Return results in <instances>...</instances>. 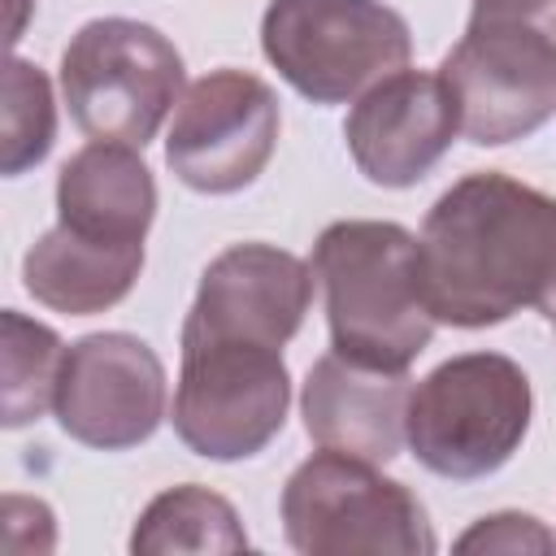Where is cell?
<instances>
[{
  "mask_svg": "<svg viewBox=\"0 0 556 556\" xmlns=\"http://www.w3.org/2000/svg\"><path fill=\"white\" fill-rule=\"evenodd\" d=\"M56 139V104L52 83L39 65L13 56L4 65V109H0V169L9 178L26 174L52 152Z\"/></svg>",
  "mask_w": 556,
  "mask_h": 556,
  "instance_id": "ac0fdd59",
  "label": "cell"
},
{
  "mask_svg": "<svg viewBox=\"0 0 556 556\" xmlns=\"http://www.w3.org/2000/svg\"><path fill=\"white\" fill-rule=\"evenodd\" d=\"M456 552H556V534L530 513H491L456 539Z\"/></svg>",
  "mask_w": 556,
  "mask_h": 556,
  "instance_id": "d6986e66",
  "label": "cell"
},
{
  "mask_svg": "<svg viewBox=\"0 0 556 556\" xmlns=\"http://www.w3.org/2000/svg\"><path fill=\"white\" fill-rule=\"evenodd\" d=\"M152 217H156V182L139 148L117 139H91L61 165L56 174L61 226L109 243H143Z\"/></svg>",
  "mask_w": 556,
  "mask_h": 556,
  "instance_id": "5bb4252c",
  "label": "cell"
},
{
  "mask_svg": "<svg viewBox=\"0 0 556 556\" xmlns=\"http://www.w3.org/2000/svg\"><path fill=\"white\" fill-rule=\"evenodd\" d=\"M278 96L248 70H213L195 78L174 113L165 165L200 195L252 187L278 148Z\"/></svg>",
  "mask_w": 556,
  "mask_h": 556,
  "instance_id": "9c48e42d",
  "label": "cell"
},
{
  "mask_svg": "<svg viewBox=\"0 0 556 556\" xmlns=\"http://www.w3.org/2000/svg\"><path fill=\"white\" fill-rule=\"evenodd\" d=\"M65 343L56 339L52 326L4 308L0 313V421L9 430L39 421L52 404H56V382H61V365H65Z\"/></svg>",
  "mask_w": 556,
  "mask_h": 556,
  "instance_id": "e0dca14e",
  "label": "cell"
},
{
  "mask_svg": "<svg viewBox=\"0 0 556 556\" xmlns=\"http://www.w3.org/2000/svg\"><path fill=\"white\" fill-rule=\"evenodd\" d=\"M61 96L83 135L143 148L182 100V56L148 22L96 17L61 52Z\"/></svg>",
  "mask_w": 556,
  "mask_h": 556,
  "instance_id": "52a82bcc",
  "label": "cell"
},
{
  "mask_svg": "<svg viewBox=\"0 0 556 556\" xmlns=\"http://www.w3.org/2000/svg\"><path fill=\"white\" fill-rule=\"evenodd\" d=\"M543 317H547V321H552V326H556V300H552V304H547V308H543Z\"/></svg>",
  "mask_w": 556,
  "mask_h": 556,
  "instance_id": "44dd1931",
  "label": "cell"
},
{
  "mask_svg": "<svg viewBox=\"0 0 556 556\" xmlns=\"http://www.w3.org/2000/svg\"><path fill=\"white\" fill-rule=\"evenodd\" d=\"M408 395L404 369H374L330 348L304 378L300 413L317 447L387 465L408 439Z\"/></svg>",
  "mask_w": 556,
  "mask_h": 556,
  "instance_id": "4fadbf2b",
  "label": "cell"
},
{
  "mask_svg": "<svg viewBox=\"0 0 556 556\" xmlns=\"http://www.w3.org/2000/svg\"><path fill=\"white\" fill-rule=\"evenodd\" d=\"M434 321L482 330L556 300V200L500 169L452 182L417 239Z\"/></svg>",
  "mask_w": 556,
  "mask_h": 556,
  "instance_id": "6da1fadb",
  "label": "cell"
},
{
  "mask_svg": "<svg viewBox=\"0 0 556 556\" xmlns=\"http://www.w3.org/2000/svg\"><path fill=\"white\" fill-rule=\"evenodd\" d=\"M56 543L52 508L43 500L4 495V547L9 552H48Z\"/></svg>",
  "mask_w": 556,
  "mask_h": 556,
  "instance_id": "ffe728a7",
  "label": "cell"
},
{
  "mask_svg": "<svg viewBox=\"0 0 556 556\" xmlns=\"http://www.w3.org/2000/svg\"><path fill=\"white\" fill-rule=\"evenodd\" d=\"M291 404L282 348L252 339H182L174 430L204 460L265 452Z\"/></svg>",
  "mask_w": 556,
  "mask_h": 556,
  "instance_id": "ba28073f",
  "label": "cell"
},
{
  "mask_svg": "<svg viewBox=\"0 0 556 556\" xmlns=\"http://www.w3.org/2000/svg\"><path fill=\"white\" fill-rule=\"evenodd\" d=\"M135 556H169V552H248L243 521L235 504L200 482H182L161 491L130 530Z\"/></svg>",
  "mask_w": 556,
  "mask_h": 556,
  "instance_id": "2e32d148",
  "label": "cell"
},
{
  "mask_svg": "<svg viewBox=\"0 0 556 556\" xmlns=\"http://www.w3.org/2000/svg\"><path fill=\"white\" fill-rule=\"evenodd\" d=\"M269 65L313 104H343L408 65V22L382 0H269Z\"/></svg>",
  "mask_w": 556,
  "mask_h": 556,
  "instance_id": "8992f818",
  "label": "cell"
},
{
  "mask_svg": "<svg viewBox=\"0 0 556 556\" xmlns=\"http://www.w3.org/2000/svg\"><path fill=\"white\" fill-rule=\"evenodd\" d=\"M456 130H460V113L443 74H421V70L387 74L365 96H356L343 122V139L356 169L374 187H395V191L421 182L452 148Z\"/></svg>",
  "mask_w": 556,
  "mask_h": 556,
  "instance_id": "7c38bea8",
  "label": "cell"
},
{
  "mask_svg": "<svg viewBox=\"0 0 556 556\" xmlns=\"http://www.w3.org/2000/svg\"><path fill=\"white\" fill-rule=\"evenodd\" d=\"M282 530L304 556H430L421 500L343 452H313L282 486Z\"/></svg>",
  "mask_w": 556,
  "mask_h": 556,
  "instance_id": "5b68a950",
  "label": "cell"
},
{
  "mask_svg": "<svg viewBox=\"0 0 556 556\" xmlns=\"http://www.w3.org/2000/svg\"><path fill=\"white\" fill-rule=\"evenodd\" d=\"M52 413L61 430L87 447H139L165 417V365L139 334H83L65 352Z\"/></svg>",
  "mask_w": 556,
  "mask_h": 556,
  "instance_id": "30bf717a",
  "label": "cell"
},
{
  "mask_svg": "<svg viewBox=\"0 0 556 556\" xmlns=\"http://www.w3.org/2000/svg\"><path fill=\"white\" fill-rule=\"evenodd\" d=\"M313 278L326 295L330 348L374 369H408L434 334L421 295L417 235L400 222L348 217L317 235Z\"/></svg>",
  "mask_w": 556,
  "mask_h": 556,
  "instance_id": "7a4b0ae2",
  "label": "cell"
},
{
  "mask_svg": "<svg viewBox=\"0 0 556 556\" xmlns=\"http://www.w3.org/2000/svg\"><path fill=\"white\" fill-rule=\"evenodd\" d=\"M313 304V265L274 243H230L200 274L182 339H252L282 348Z\"/></svg>",
  "mask_w": 556,
  "mask_h": 556,
  "instance_id": "8fae6325",
  "label": "cell"
},
{
  "mask_svg": "<svg viewBox=\"0 0 556 556\" xmlns=\"http://www.w3.org/2000/svg\"><path fill=\"white\" fill-rule=\"evenodd\" d=\"M530 413L534 395L517 361L465 352L430 369L408 395V447L430 473L473 482L513 460Z\"/></svg>",
  "mask_w": 556,
  "mask_h": 556,
  "instance_id": "277c9868",
  "label": "cell"
},
{
  "mask_svg": "<svg viewBox=\"0 0 556 556\" xmlns=\"http://www.w3.org/2000/svg\"><path fill=\"white\" fill-rule=\"evenodd\" d=\"M143 269V243H109L70 226L43 230L22 256L26 291L65 317H91L122 304Z\"/></svg>",
  "mask_w": 556,
  "mask_h": 556,
  "instance_id": "9a60e30c",
  "label": "cell"
},
{
  "mask_svg": "<svg viewBox=\"0 0 556 556\" xmlns=\"http://www.w3.org/2000/svg\"><path fill=\"white\" fill-rule=\"evenodd\" d=\"M439 74L469 143L500 148L534 135L556 113V0H473Z\"/></svg>",
  "mask_w": 556,
  "mask_h": 556,
  "instance_id": "3957f363",
  "label": "cell"
}]
</instances>
